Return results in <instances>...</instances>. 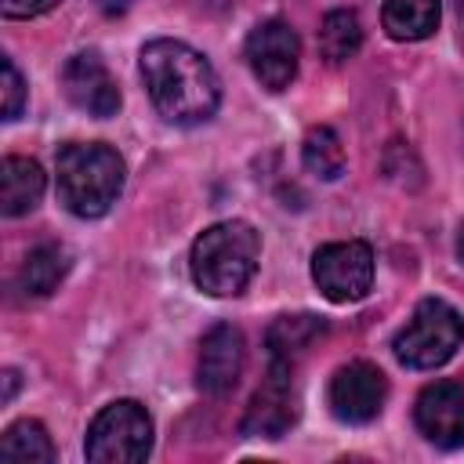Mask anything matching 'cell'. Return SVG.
Instances as JSON below:
<instances>
[{
	"label": "cell",
	"instance_id": "6da1fadb",
	"mask_svg": "<svg viewBox=\"0 0 464 464\" xmlns=\"http://www.w3.org/2000/svg\"><path fill=\"white\" fill-rule=\"evenodd\" d=\"M141 80L156 112L167 123L196 127L218 112L221 102L218 72L185 40H170V36L149 40L141 47Z\"/></svg>",
	"mask_w": 464,
	"mask_h": 464
},
{
	"label": "cell",
	"instance_id": "7a4b0ae2",
	"mask_svg": "<svg viewBox=\"0 0 464 464\" xmlns=\"http://www.w3.org/2000/svg\"><path fill=\"white\" fill-rule=\"evenodd\" d=\"M123 156L105 141H69L54 156L58 199L76 218H102L123 192Z\"/></svg>",
	"mask_w": 464,
	"mask_h": 464
},
{
	"label": "cell",
	"instance_id": "3957f363",
	"mask_svg": "<svg viewBox=\"0 0 464 464\" xmlns=\"http://www.w3.org/2000/svg\"><path fill=\"white\" fill-rule=\"evenodd\" d=\"M261 261V236L250 221H218L203 228L188 254L192 283L210 297H236L246 290Z\"/></svg>",
	"mask_w": 464,
	"mask_h": 464
},
{
	"label": "cell",
	"instance_id": "277c9868",
	"mask_svg": "<svg viewBox=\"0 0 464 464\" xmlns=\"http://www.w3.org/2000/svg\"><path fill=\"white\" fill-rule=\"evenodd\" d=\"M460 344H464V315L442 297H424L392 341L395 359L410 370H435L450 362Z\"/></svg>",
	"mask_w": 464,
	"mask_h": 464
},
{
	"label": "cell",
	"instance_id": "5b68a950",
	"mask_svg": "<svg viewBox=\"0 0 464 464\" xmlns=\"http://www.w3.org/2000/svg\"><path fill=\"white\" fill-rule=\"evenodd\" d=\"M152 450V417L134 399H116L87 424L83 453L91 464H141Z\"/></svg>",
	"mask_w": 464,
	"mask_h": 464
},
{
	"label": "cell",
	"instance_id": "8992f818",
	"mask_svg": "<svg viewBox=\"0 0 464 464\" xmlns=\"http://www.w3.org/2000/svg\"><path fill=\"white\" fill-rule=\"evenodd\" d=\"M312 279L334 304L362 301L373 286V250L362 239L326 243L312 254Z\"/></svg>",
	"mask_w": 464,
	"mask_h": 464
},
{
	"label": "cell",
	"instance_id": "52a82bcc",
	"mask_svg": "<svg viewBox=\"0 0 464 464\" xmlns=\"http://www.w3.org/2000/svg\"><path fill=\"white\" fill-rule=\"evenodd\" d=\"M297 384H294V366L290 362H276L268 366V373L261 377V384L254 388L243 424L239 431L250 439H283L294 420H297Z\"/></svg>",
	"mask_w": 464,
	"mask_h": 464
},
{
	"label": "cell",
	"instance_id": "ba28073f",
	"mask_svg": "<svg viewBox=\"0 0 464 464\" xmlns=\"http://www.w3.org/2000/svg\"><path fill=\"white\" fill-rule=\"evenodd\" d=\"M243 58L254 72V80L268 91H286L297 76V58H301V40L283 18L257 22L243 44Z\"/></svg>",
	"mask_w": 464,
	"mask_h": 464
},
{
	"label": "cell",
	"instance_id": "9c48e42d",
	"mask_svg": "<svg viewBox=\"0 0 464 464\" xmlns=\"http://www.w3.org/2000/svg\"><path fill=\"white\" fill-rule=\"evenodd\" d=\"M384 399H388V381L366 359H355L330 377V410L344 424H370L384 410Z\"/></svg>",
	"mask_w": 464,
	"mask_h": 464
},
{
	"label": "cell",
	"instance_id": "30bf717a",
	"mask_svg": "<svg viewBox=\"0 0 464 464\" xmlns=\"http://www.w3.org/2000/svg\"><path fill=\"white\" fill-rule=\"evenodd\" d=\"M413 420L439 450L464 446V388L457 381H431L413 402Z\"/></svg>",
	"mask_w": 464,
	"mask_h": 464
},
{
	"label": "cell",
	"instance_id": "8fae6325",
	"mask_svg": "<svg viewBox=\"0 0 464 464\" xmlns=\"http://www.w3.org/2000/svg\"><path fill=\"white\" fill-rule=\"evenodd\" d=\"M62 91L80 112L98 120L116 116L120 109V87L94 51H80L62 65Z\"/></svg>",
	"mask_w": 464,
	"mask_h": 464
},
{
	"label": "cell",
	"instance_id": "7c38bea8",
	"mask_svg": "<svg viewBox=\"0 0 464 464\" xmlns=\"http://www.w3.org/2000/svg\"><path fill=\"white\" fill-rule=\"evenodd\" d=\"M243 362H246V344H243L239 326L218 323L199 341L196 381L207 395H228L243 377Z\"/></svg>",
	"mask_w": 464,
	"mask_h": 464
},
{
	"label": "cell",
	"instance_id": "4fadbf2b",
	"mask_svg": "<svg viewBox=\"0 0 464 464\" xmlns=\"http://www.w3.org/2000/svg\"><path fill=\"white\" fill-rule=\"evenodd\" d=\"M44 167L29 156H4L0 163V210L7 218L29 214L44 196Z\"/></svg>",
	"mask_w": 464,
	"mask_h": 464
},
{
	"label": "cell",
	"instance_id": "5bb4252c",
	"mask_svg": "<svg viewBox=\"0 0 464 464\" xmlns=\"http://www.w3.org/2000/svg\"><path fill=\"white\" fill-rule=\"evenodd\" d=\"M65 272H69V250L58 243H40L25 254L14 283L22 297H47L51 290H58Z\"/></svg>",
	"mask_w": 464,
	"mask_h": 464
},
{
	"label": "cell",
	"instance_id": "9a60e30c",
	"mask_svg": "<svg viewBox=\"0 0 464 464\" xmlns=\"http://www.w3.org/2000/svg\"><path fill=\"white\" fill-rule=\"evenodd\" d=\"M326 334V323L319 315H279L268 334H265V344H268V355L276 362H297L319 337Z\"/></svg>",
	"mask_w": 464,
	"mask_h": 464
},
{
	"label": "cell",
	"instance_id": "2e32d148",
	"mask_svg": "<svg viewBox=\"0 0 464 464\" xmlns=\"http://www.w3.org/2000/svg\"><path fill=\"white\" fill-rule=\"evenodd\" d=\"M0 460L4 464H54V442L40 420H14L0 435Z\"/></svg>",
	"mask_w": 464,
	"mask_h": 464
},
{
	"label": "cell",
	"instance_id": "e0dca14e",
	"mask_svg": "<svg viewBox=\"0 0 464 464\" xmlns=\"http://www.w3.org/2000/svg\"><path fill=\"white\" fill-rule=\"evenodd\" d=\"M381 22L392 40H424L439 29V0H384Z\"/></svg>",
	"mask_w": 464,
	"mask_h": 464
},
{
	"label": "cell",
	"instance_id": "ac0fdd59",
	"mask_svg": "<svg viewBox=\"0 0 464 464\" xmlns=\"http://www.w3.org/2000/svg\"><path fill=\"white\" fill-rule=\"evenodd\" d=\"M362 47V25L355 11H330L319 25V51L326 62H348L355 51Z\"/></svg>",
	"mask_w": 464,
	"mask_h": 464
},
{
	"label": "cell",
	"instance_id": "d6986e66",
	"mask_svg": "<svg viewBox=\"0 0 464 464\" xmlns=\"http://www.w3.org/2000/svg\"><path fill=\"white\" fill-rule=\"evenodd\" d=\"M301 160H304V167H308L315 178H323V181L341 178V174H344V145H341L337 130H334V127H312V130L304 134Z\"/></svg>",
	"mask_w": 464,
	"mask_h": 464
},
{
	"label": "cell",
	"instance_id": "ffe728a7",
	"mask_svg": "<svg viewBox=\"0 0 464 464\" xmlns=\"http://www.w3.org/2000/svg\"><path fill=\"white\" fill-rule=\"evenodd\" d=\"M0 69H4V120H18V112L25 105V80L11 58H4Z\"/></svg>",
	"mask_w": 464,
	"mask_h": 464
},
{
	"label": "cell",
	"instance_id": "44dd1931",
	"mask_svg": "<svg viewBox=\"0 0 464 464\" xmlns=\"http://www.w3.org/2000/svg\"><path fill=\"white\" fill-rule=\"evenodd\" d=\"M58 4L62 0H0V11L7 18H36V14H47Z\"/></svg>",
	"mask_w": 464,
	"mask_h": 464
},
{
	"label": "cell",
	"instance_id": "7402d4cb",
	"mask_svg": "<svg viewBox=\"0 0 464 464\" xmlns=\"http://www.w3.org/2000/svg\"><path fill=\"white\" fill-rule=\"evenodd\" d=\"M98 4H102L105 14H123V11L130 7V0H98Z\"/></svg>",
	"mask_w": 464,
	"mask_h": 464
},
{
	"label": "cell",
	"instance_id": "603a6c76",
	"mask_svg": "<svg viewBox=\"0 0 464 464\" xmlns=\"http://www.w3.org/2000/svg\"><path fill=\"white\" fill-rule=\"evenodd\" d=\"M4 381H7V388H4V402H11V395H14V388H18V373H14V370H7V373H4Z\"/></svg>",
	"mask_w": 464,
	"mask_h": 464
},
{
	"label": "cell",
	"instance_id": "cb8c5ba5",
	"mask_svg": "<svg viewBox=\"0 0 464 464\" xmlns=\"http://www.w3.org/2000/svg\"><path fill=\"white\" fill-rule=\"evenodd\" d=\"M457 254H460V261H464V225H460V232H457Z\"/></svg>",
	"mask_w": 464,
	"mask_h": 464
}]
</instances>
